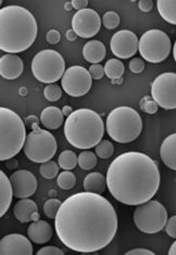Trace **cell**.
<instances>
[{"label":"cell","instance_id":"cell-1","mask_svg":"<svg viewBox=\"0 0 176 255\" xmlns=\"http://www.w3.org/2000/svg\"><path fill=\"white\" fill-rule=\"evenodd\" d=\"M118 214L109 200L94 192H78L63 201L54 218L60 241L81 253L98 252L117 235Z\"/></svg>","mask_w":176,"mask_h":255},{"label":"cell","instance_id":"cell-2","mask_svg":"<svg viewBox=\"0 0 176 255\" xmlns=\"http://www.w3.org/2000/svg\"><path fill=\"white\" fill-rule=\"evenodd\" d=\"M158 164L143 152L120 154L107 172L108 190L117 201L130 206L148 202L160 187Z\"/></svg>","mask_w":176,"mask_h":255},{"label":"cell","instance_id":"cell-3","mask_svg":"<svg viewBox=\"0 0 176 255\" xmlns=\"http://www.w3.org/2000/svg\"><path fill=\"white\" fill-rule=\"evenodd\" d=\"M37 22L27 9L7 5L0 10V50L20 53L27 50L36 40Z\"/></svg>","mask_w":176,"mask_h":255},{"label":"cell","instance_id":"cell-4","mask_svg":"<svg viewBox=\"0 0 176 255\" xmlns=\"http://www.w3.org/2000/svg\"><path fill=\"white\" fill-rule=\"evenodd\" d=\"M105 124L100 115L92 109L73 111L64 123V136L76 149L88 150L96 147L104 137Z\"/></svg>","mask_w":176,"mask_h":255},{"label":"cell","instance_id":"cell-5","mask_svg":"<svg viewBox=\"0 0 176 255\" xmlns=\"http://www.w3.org/2000/svg\"><path fill=\"white\" fill-rule=\"evenodd\" d=\"M26 128L19 114L8 108H0V161H8L24 148Z\"/></svg>","mask_w":176,"mask_h":255},{"label":"cell","instance_id":"cell-6","mask_svg":"<svg viewBox=\"0 0 176 255\" xmlns=\"http://www.w3.org/2000/svg\"><path fill=\"white\" fill-rule=\"evenodd\" d=\"M108 135L119 143H130L143 131V120L139 113L130 107H118L109 113L106 122Z\"/></svg>","mask_w":176,"mask_h":255},{"label":"cell","instance_id":"cell-7","mask_svg":"<svg viewBox=\"0 0 176 255\" xmlns=\"http://www.w3.org/2000/svg\"><path fill=\"white\" fill-rule=\"evenodd\" d=\"M65 71L64 59L56 50H41L33 58V75L40 83L56 84L63 77Z\"/></svg>","mask_w":176,"mask_h":255},{"label":"cell","instance_id":"cell-8","mask_svg":"<svg viewBox=\"0 0 176 255\" xmlns=\"http://www.w3.org/2000/svg\"><path fill=\"white\" fill-rule=\"evenodd\" d=\"M135 226L144 234H157L166 227L168 212L165 205L157 200H150L137 205L133 215Z\"/></svg>","mask_w":176,"mask_h":255},{"label":"cell","instance_id":"cell-9","mask_svg":"<svg viewBox=\"0 0 176 255\" xmlns=\"http://www.w3.org/2000/svg\"><path fill=\"white\" fill-rule=\"evenodd\" d=\"M57 140L50 131L37 128L31 131L24 144V154L34 163H45L50 161L57 153Z\"/></svg>","mask_w":176,"mask_h":255},{"label":"cell","instance_id":"cell-10","mask_svg":"<svg viewBox=\"0 0 176 255\" xmlns=\"http://www.w3.org/2000/svg\"><path fill=\"white\" fill-rule=\"evenodd\" d=\"M172 42L169 35L160 29H150L142 35L138 44V51L146 61L160 63L171 53Z\"/></svg>","mask_w":176,"mask_h":255},{"label":"cell","instance_id":"cell-11","mask_svg":"<svg viewBox=\"0 0 176 255\" xmlns=\"http://www.w3.org/2000/svg\"><path fill=\"white\" fill-rule=\"evenodd\" d=\"M151 97L165 110L176 109V73H163L151 85Z\"/></svg>","mask_w":176,"mask_h":255},{"label":"cell","instance_id":"cell-12","mask_svg":"<svg viewBox=\"0 0 176 255\" xmlns=\"http://www.w3.org/2000/svg\"><path fill=\"white\" fill-rule=\"evenodd\" d=\"M93 78L90 73L83 66L74 65L66 69L61 85L64 92L72 97H82L92 88Z\"/></svg>","mask_w":176,"mask_h":255},{"label":"cell","instance_id":"cell-13","mask_svg":"<svg viewBox=\"0 0 176 255\" xmlns=\"http://www.w3.org/2000/svg\"><path fill=\"white\" fill-rule=\"evenodd\" d=\"M102 21L99 14L93 9L77 11L73 15L72 29L82 38L94 37L101 28Z\"/></svg>","mask_w":176,"mask_h":255},{"label":"cell","instance_id":"cell-14","mask_svg":"<svg viewBox=\"0 0 176 255\" xmlns=\"http://www.w3.org/2000/svg\"><path fill=\"white\" fill-rule=\"evenodd\" d=\"M139 39L137 35L129 31L122 29L115 33L110 41L111 51L119 59H130L135 56L138 51Z\"/></svg>","mask_w":176,"mask_h":255},{"label":"cell","instance_id":"cell-15","mask_svg":"<svg viewBox=\"0 0 176 255\" xmlns=\"http://www.w3.org/2000/svg\"><path fill=\"white\" fill-rule=\"evenodd\" d=\"M10 181L13 189V196L17 199L31 198L37 190V179L32 172L26 169H19L12 173Z\"/></svg>","mask_w":176,"mask_h":255},{"label":"cell","instance_id":"cell-16","mask_svg":"<svg viewBox=\"0 0 176 255\" xmlns=\"http://www.w3.org/2000/svg\"><path fill=\"white\" fill-rule=\"evenodd\" d=\"M1 255H32V241L20 234H10L0 240Z\"/></svg>","mask_w":176,"mask_h":255},{"label":"cell","instance_id":"cell-17","mask_svg":"<svg viewBox=\"0 0 176 255\" xmlns=\"http://www.w3.org/2000/svg\"><path fill=\"white\" fill-rule=\"evenodd\" d=\"M24 70L23 60L14 53H7L0 58V75L4 80H16Z\"/></svg>","mask_w":176,"mask_h":255},{"label":"cell","instance_id":"cell-18","mask_svg":"<svg viewBox=\"0 0 176 255\" xmlns=\"http://www.w3.org/2000/svg\"><path fill=\"white\" fill-rule=\"evenodd\" d=\"M51 225L46 221H35L29 224L27 228V236L32 242L36 245H44L52 237Z\"/></svg>","mask_w":176,"mask_h":255},{"label":"cell","instance_id":"cell-19","mask_svg":"<svg viewBox=\"0 0 176 255\" xmlns=\"http://www.w3.org/2000/svg\"><path fill=\"white\" fill-rule=\"evenodd\" d=\"M38 211V206L31 199H19L13 208L14 217L20 223H32L33 214Z\"/></svg>","mask_w":176,"mask_h":255},{"label":"cell","instance_id":"cell-20","mask_svg":"<svg viewBox=\"0 0 176 255\" xmlns=\"http://www.w3.org/2000/svg\"><path fill=\"white\" fill-rule=\"evenodd\" d=\"M160 156L169 168L176 171V133L168 136L160 147Z\"/></svg>","mask_w":176,"mask_h":255},{"label":"cell","instance_id":"cell-21","mask_svg":"<svg viewBox=\"0 0 176 255\" xmlns=\"http://www.w3.org/2000/svg\"><path fill=\"white\" fill-rule=\"evenodd\" d=\"M13 197L10 178L4 172L0 171V216L1 217L8 212Z\"/></svg>","mask_w":176,"mask_h":255},{"label":"cell","instance_id":"cell-22","mask_svg":"<svg viewBox=\"0 0 176 255\" xmlns=\"http://www.w3.org/2000/svg\"><path fill=\"white\" fill-rule=\"evenodd\" d=\"M106 47L99 40H90L83 47V56L87 62L99 64L106 58Z\"/></svg>","mask_w":176,"mask_h":255},{"label":"cell","instance_id":"cell-23","mask_svg":"<svg viewBox=\"0 0 176 255\" xmlns=\"http://www.w3.org/2000/svg\"><path fill=\"white\" fill-rule=\"evenodd\" d=\"M64 115L57 107H47L40 114V122L48 129H58L63 124Z\"/></svg>","mask_w":176,"mask_h":255},{"label":"cell","instance_id":"cell-24","mask_svg":"<svg viewBox=\"0 0 176 255\" xmlns=\"http://www.w3.org/2000/svg\"><path fill=\"white\" fill-rule=\"evenodd\" d=\"M107 188V178L101 173H89L84 179V189L87 192L102 194Z\"/></svg>","mask_w":176,"mask_h":255},{"label":"cell","instance_id":"cell-25","mask_svg":"<svg viewBox=\"0 0 176 255\" xmlns=\"http://www.w3.org/2000/svg\"><path fill=\"white\" fill-rule=\"evenodd\" d=\"M157 5L163 20L176 25V0H158Z\"/></svg>","mask_w":176,"mask_h":255},{"label":"cell","instance_id":"cell-26","mask_svg":"<svg viewBox=\"0 0 176 255\" xmlns=\"http://www.w3.org/2000/svg\"><path fill=\"white\" fill-rule=\"evenodd\" d=\"M125 72L124 63L120 59H110L105 64V73L111 81L122 78Z\"/></svg>","mask_w":176,"mask_h":255},{"label":"cell","instance_id":"cell-27","mask_svg":"<svg viewBox=\"0 0 176 255\" xmlns=\"http://www.w3.org/2000/svg\"><path fill=\"white\" fill-rule=\"evenodd\" d=\"M58 164L60 168L64 169V171H72L78 165V156L71 150L62 151L59 155Z\"/></svg>","mask_w":176,"mask_h":255},{"label":"cell","instance_id":"cell-28","mask_svg":"<svg viewBox=\"0 0 176 255\" xmlns=\"http://www.w3.org/2000/svg\"><path fill=\"white\" fill-rule=\"evenodd\" d=\"M97 165V154L92 151L85 150L78 155V166L84 171H92Z\"/></svg>","mask_w":176,"mask_h":255},{"label":"cell","instance_id":"cell-29","mask_svg":"<svg viewBox=\"0 0 176 255\" xmlns=\"http://www.w3.org/2000/svg\"><path fill=\"white\" fill-rule=\"evenodd\" d=\"M59 168H60L59 164H57V162L50 160L40 164L39 172H40V175L45 179H53L59 175Z\"/></svg>","mask_w":176,"mask_h":255},{"label":"cell","instance_id":"cell-30","mask_svg":"<svg viewBox=\"0 0 176 255\" xmlns=\"http://www.w3.org/2000/svg\"><path fill=\"white\" fill-rule=\"evenodd\" d=\"M57 184L61 189L70 190L76 184V176L74 175V173H72L70 171L61 172L58 175Z\"/></svg>","mask_w":176,"mask_h":255},{"label":"cell","instance_id":"cell-31","mask_svg":"<svg viewBox=\"0 0 176 255\" xmlns=\"http://www.w3.org/2000/svg\"><path fill=\"white\" fill-rule=\"evenodd\" d=\"M114 153V145L109 140H101L96 145V154L100 159H109Z\"/></svg>","mask_w":176,"mask_h":255},{"label":"cell","instance_id":"cell-32","mask_svg":"<svg viewBox=\"0 0 176 255\" xmlns=\"http://www.w3.org/2000/svg\"><path fill=\"white\" fill-rule=\"evenodd\" d=\"M61 204H62V202L58 199L52 198V199L47 200V201L44 204V213H45V215L48 218H50V220H54V218H56L57 213H58V211L60 209V206H61Z\"/></svg>","mask_w":176,"mask_h":255},{"label":"cell","instance_id":"cell-33","mask_svg":"<svg viewBox=\"0 0 176 255\" xmlns=\"http://www.w3.org/2000/svg\"><path fill=\"white\" fill-rule=\"evenodd\" d=\"M44 96L46 100L50 102L58 101L62 96V88L56 84L47 85L44 89Z\"/></svg>","mask_w":176,"mask_h":255},{"label":"cell","instance_id":"cell-34","mask_svg":"<svg viewBox=\"0 0 176 255\" xmlns=\"http://www.w3.org/2000/svg\"><path fill=\"white\" fill-rule=\"evenodd\" d=\"M102 24L108 29H114L120 25V15L114 11H108L102 16Z\"/></svg>","mask_w":176,"mask_h":255},{"label":"cell","instance_id":"cell-35","mask_svg":"<svg viewBox=\"0 0 176 255\" xmlns=\"http://www.w3.org/2000/svg\"><path fill=\"white\" fill-rule=\"evenodd\" d=\"M159 106L157 105V102L153 99V97L145 96L141 100V109L148 114H155L158 111Z\"/></svg>","mask_w":176,"mask_h":255},{"label":"cell","instance_id":"cell-36","mask_svg":"<svg viewBox=\"0 0 176 255\" xmlns=\"http://www.w3.org/2000/svg\"><path fill=\"white\" fill-rule=\"evenodd\" d=\"M89 73L90 76H92L93 80H101L102 77L105 76V66H102L101 64H92L89 66Z\"/></svg>","mask_w":176,"mask_h":255},{"label":"cell","instance_id":"cell-37","mask_svg":"<svg viewBox=\"0 0 176 255\" xmlns=\"http://www.w3.org/2000/svg\"><path fill=\"white\" fill-rule=\"evenodd\" d=\"M130 71L135 74H139L145 70V61L142 58H133L130 61Z\"/></svg>","mask_w":176,"mask_h":255},{"label":"cell","instance_id":"cell-38","mask_svg":"<svg viewBox=\"0 0 176 255\" xmlns=\"http://www.w3.org/2000/svg\"><path fill=\"white\" fill-rule=\"evenodd\" d=\"M166 233L173 239H176V216L170 217L166 224Z\"/></svg>","mask_w":176,"mask_h":255},{"label":"cell","instance_id":"cell-39","mask_svg":"<svg viewBox=\"0 0 176 255\" xmlns=\"http://www.w3.org/2000/svg\"><path fill=\"white\" fill-rule=\"evenodd\" d=\"M37 255H64V252L57 247H52V246H48L40 249V250L37 252Z\"/></svg>","mask_w":176,"mask_h":255},{"label":"cell","instance_id":"cell-40","mask_svg":"<svg viewBox=\"0 0 176 255\" xmlns=\"http://www.w3.org/2000/svg\"><path fill=\"white\" fill-rule=\"evenodd\" d=\"M46 39L49 44L57 45L60 39H61V35H60L59 31H57V29H50V31L46 34Z\"/></svg>","mask_w":176,"mask_h":255},{"label":"cell","instance_id":"cell-41","mask_svg":"<svg viewBox=\"0 0 176 255\" xmlns=\"http://www.w3.org/2000/svg\"><path fill=\"white\" fill-rule=\"evenodd\" d=\"M138 7H139V10L143 12H149L153 10L154 1L153 0H141V1L138 2Z\"/></svg>","mask_w":176,"mask_h":255},{"label":"cell","instance_id":"cell-42","mask_svg":"<svg viewBox=\"0 0 176 255\" xmlns=\"http://www.w3.org/2000/svg\"><path fill=\"white\" fill-rule=\"evenodd\" d=\"M71 2H72L73 8L76 9L77 11L87 9V7H88V1H87V0H72Z\"/></svg>","mask_w":176,"mask_h":255},{"label":"cell","instance_id":"cell-43","mask_svg":"<svg viewBox=\"0 0 176 255\" xmlns=\"http://www.w3.org/2000/svg\"><path fill=\"white\" fill-rule=\"evenodd\" d=\"M126 255H155V252L147 250V249H133L126 252Z\"/></svg>","mask_w":176,"mask_h":255},{"label":"cell","instance_id":"cell-44","mask_svg":"<svg viewBox=\"0 0 176 255\" xmlns=\"http://www.w3.org/2000/svg\"><path fill=\"white\" fill-rule=\"evenodd\" d=\"M26 123H27L28 126L32 127L33 130L39 128V127H38V119L34 117V115H31V117L26 118Z\"/></svg>","mask_w":176,"mask_h":255},{"label":"cell","instance_id":"cell-45","mask_svg":"<svg viewBox=\"0 0 176 255\" xmlns=\"http://www.w3.org/2000/svg\"><path fill=\"white\" fill-rule=\"evenodd\" d=\"M77 38V34L73 31V29H69L68 32H66V39L70 40V41H74Z\"/></svg>","mask_w":176,"mask_h":255},{"label":"cell","instance_id":"cell-46","mask_svg":"<svg viewBox=\"0 0 176 255\" xmlns=\"http://www.w3.org/2000/svg\"><path fill=\"white\" fill-rule=\"evenodd\" d=\"M72 108L70 106H64L63 109H62V113L64 117H70V115L72 114Z\"/></svg>","mask_w":176,"mask_h":255},{"label":"cell","instance_id":"cell-47","mask_svg":"<svg viewBox=\"0 0 176 255\" xmlns=\"http://www.w3.org/2000/svg\"><path fill=\"white\" fill-rule=\"evenodd\" d=\"M169 255H176V241H174V244L171 246L169 250Z\"/></svg>","mask_w":176,"mask_h":255},{"label":"cell","instance_id":"cell-48","mask_svg":"<svg viewBox=\"0 0 176 255\" xmlns=\"http://www.w3.org/2000/svg\"><path fill=\"white\" fill-rule=\"evenodd\" d=\"M39 220V214H38V211L35 212V213L33 214V222L35 221H38Z\"/></svg>","mask_w":176,"mask_h":255},{"label":"cell","instance_id":"cell-49","mask_svg":"<svg viewBox=\"0 0 176 255\" xmlns=\"http://www.w3.org/2000/svg\"><path fill=\"white\" fill-rule=\"evenodd\" d=\"M72 8H73L72 2H68V3H65V9H66V10H70V9H72Z\"/></svg>","mask_w":176,"mask_h":255},{"label":"cell","instance_id":"cell-50","mask_svg":"<svg viewBox=\"0 0 176 255\" xmlns=\"http://www.w3.org/2000/svg\"><path fill=\"white\" fill-rule=\"evenodd\" d=\"M113 84H121L122 83V78H120V80H115V81H112Z\"/></svg>","mask_w":176,"mask_h":255}]
</instances>
